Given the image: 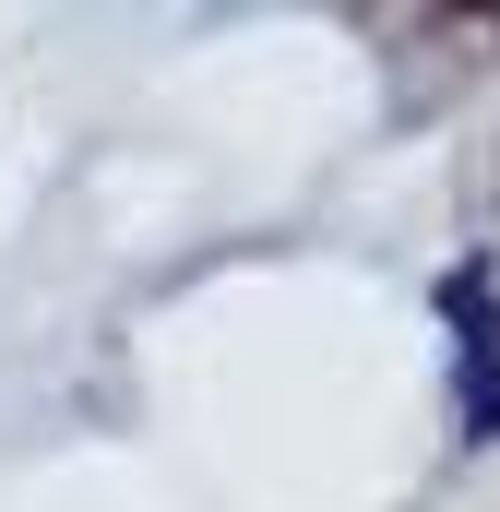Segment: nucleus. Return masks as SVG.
<instances>
[{
    "instance_id": "f257e3e1",
    "label": "nucleus",
    "mask_w": 500,
    "mask_h": 512,
    "mask_svg": "<svg viewBox=\"0 0 500 512\" xmlns=\"http://www.w3.org/2000/svg\"><path fill=\"white\" fill-rule=\"evenodd\" d=\"M441 334L465 370V441H500V286L489 274H441Z\"/></svg>"
}]
</instances>
